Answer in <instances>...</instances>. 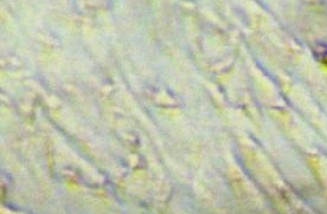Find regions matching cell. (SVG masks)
<instances>
[{
	"mask_svg": "<svg viewBox=\"0 0 327 214\" xmlns=\"http://www.w3.org/2000/svg\"><path fill=\"white\" fill-rule=\"evenodd\" d=\"M319 58H320V61L327 66V45L325 46V49H324V51L319 55Z\"/></svg>",
	"mask_w": 327,
	"mask_h": 214,
	"instance_id": "1",
	"label": "cell"
}]
</instances>
